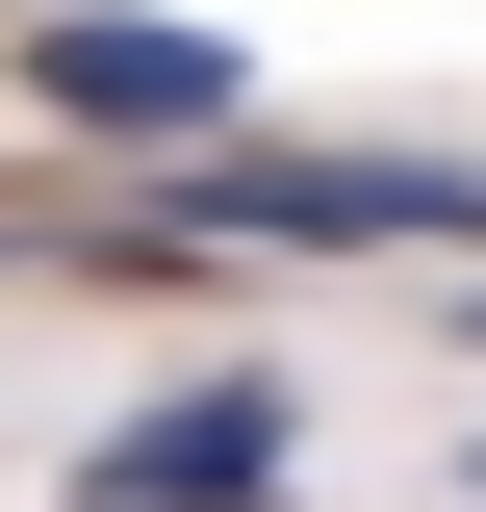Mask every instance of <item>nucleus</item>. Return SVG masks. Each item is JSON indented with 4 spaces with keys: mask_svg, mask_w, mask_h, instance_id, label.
Listing matches in <instances>:
<instances>
[{
    "mask_svg": "<svg viewBox=\"0 0 486 512\" xmlns=\"http://www.w3.org/2000/svg\"><path fill=\"white\" fill-rule=\"evenodd\" d=\"M0 77H26L52 128H103V154H205V128H256V52L180 26V0H26Z\"/></svg>",
    "mask_w": 486,
    "mask_h": 512,
    "instance_id": "nucleus-2",
    "label": "nucleus"
},
{
    "mask_svg": "<svg viewBox=\"0 0 486 512\" xmlns=\"http://www.w3.org/2000/svg\"><path fill=\"white\" fill-rule=\"evenodd\" d=\"M77 487H103V512H282V487H307V384H282V359H231V384H154V410H128Z\"/></svg>",
    "mask_w": 486,
    "mask_h": 512,
    "instance_id": "nucleus-3",
    "label": "nucleus"
},
{
    "mask_svg": "<svg viewBox=\"0 0 486 512\" xmlns=\"http://www.w3.org/2000/svg\"><path fill=\"white\" fill-rule=\"evenodd\" d=\"M461 487H486V461H461Z\"/></svg>",
    "mask_w": 486,
    "mask_h": 512,
    "instance_id": "nucleus-4",
    "label": "nucleus"
},
{
    "mask_svg": "<svg viewBox=\"0 0 486 512\" xmlns=\"http://www.w3.org/2000/svg\"><path fill=\"white\" fill-rule=\"evenodd\" d=\"M180 231L205 256H486V180L461 154H256V128H205Z\"/></svg>",
    "mask_w": 486,
    "mask_h": 512,
    "instance_id": "nucleus-1",
    "label": "nucleus"
}]
</instances>
